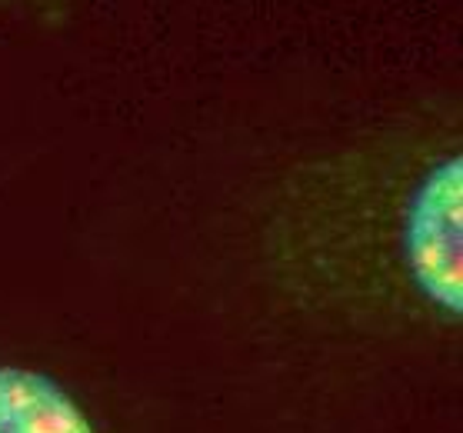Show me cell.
I'll return each instance as SVG.
<instances>
[{
    "label": "cell",
    "mask_w": 463,
    "mask_h": 433,
    "mask_svg": "<svg viewBox=\"0 0 463 433\" xmlns=\"http://www.w3.org/2000/svg\"><path fill=\"white\" fill-rule=\"evenodd\" d=\"M0 433H97L61 383L37 370L0 367Z\"/></svg>",
    "instance_id": "obj_2"
},
{
    "label": "cell",
    "mask_w": 463,
    "mask_h": 433,
    "mask_svg": "<svg viewBox=\"0 0 463 433\" xmlns=\"http://www.w3.org/2000/svg\"><path fill=\"white\" fill-rule=\"evenodd\" d=\"M4 7H21L24 14H31L37 21H61L67 17V11L74 7V0H0Z\"/></svg>",
    "instance_id": "obj_3"
},
{
    "label": "cell",
    "mask_w": 463,
    "mask_h": 433,
    "mask_svg": "<svg viewBox=\"0 0 463 433\" xmlns=\"http://www.w3.org/2000/svg\"><path fill=\"white\" fill-rule=\"evenodd\" d=\"M463 157L411 144L320 174L284 213V250L304 277H344L460 324Z\"/></svg>",
    "instance_id": "obj_1"
}]
</instances>
